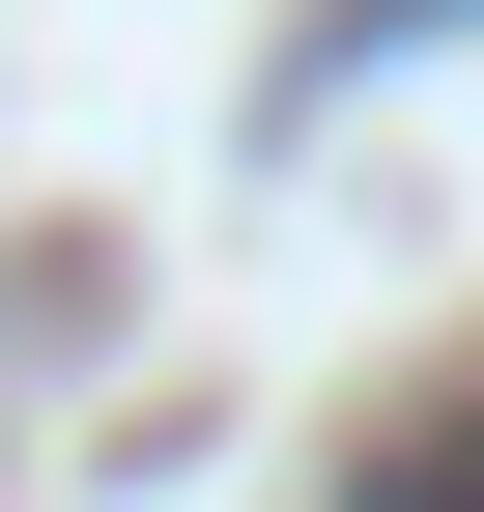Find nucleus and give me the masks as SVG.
Returning a JSON list of instances; mask_svg holds the SVG:
<instances>
[{"label": "nucleus", "mask_w": 484, "mask_h": 512, "mask_svg": "<svg viewBox=\"0 0 484 512\" xmlns=\"http://www.w3.org/2000/svg\"><path fill=\"white\" fill-rule=\"evenodd\" d=\"M371 512H484V399H428V427H371Z\"/></svg>", "instance_id": "obj_1"}]
</instances>
